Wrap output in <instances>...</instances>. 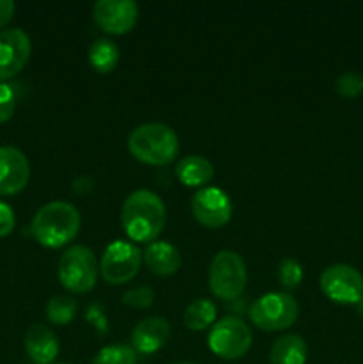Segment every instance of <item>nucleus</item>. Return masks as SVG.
Instances as JSON below:
<instances>
[{"mask_svg":"<svg viewBox=\"0 0 363 364\" xmlns=\"http://www.w3.org/2000/svg\"><path fill=\"white\" fill-rule=\"evenodd\" d=\"M166 205L159 194L139 188L134 191L121 206V226L130 240L152 244L166 226Z\"/></svg>","mask_w":363,"mask_h":364,"instance_id":"f257e3e1","label":"nucleus"},{"mask_svg":"<svg viewBox=\"0 0 363 364\" xmlns=\"http://www.w3.org/2000/svg\"><path fill=\"white\" fill-rule=\"evenodd\" d=\"M80 213L71 203L52 201L36 212L31 223V233L41 245L59 249L73 240L80 231Z\"/></svg>","mask_w":363,"mask_h":364,"instance_id":"f03ea898","label":"nucleus"},{"mask_svg":"<svg viewBox=\"0 0 363 364\" xmlns=\"http://www.w3.org/2000/svg\"><path fill=\"white\" fill-rule=\"evenodd\" d=\"M128 151L148 166H167L180 151L177 132L164 123H144L128 135Z\"/></svg>","mask_w":363,"mask_h":364,"instance_id":"7ed1b4c3","label":"nucleus"},{"mask_svg":"<svg viewBox=\"0 0 363 364\" xmlns=\"http://www.w3.org/2000/svg\"><path fill=\"white\" fill-rule=\"evenodd\" d=\"M100 265L95 252L85 245H71L59 259V281L71 294H88L98 281Z\"/></svg>","mask_w":363,"mask_h":364,"instance_id":"20e7f679","label":"nucleus"},{"mask_svg":"<svg viewBox=\"0 0 363 364\" xmlns=\"http://www.w3.org/2000/svg\"><path fill=\"white\" fill-rule=\"evenodd\" d=\"M248 284V269L242 256L235 251H219L210 262L209 287L216 297L235 301Z\"/></svg>","mask_w":363,"mask_h":364,"instance_id":"39448f33","label":"nucleus"},{"mask_svg":"<svg viewBox=\"0 0 363 364\" xmlns=\"http://www.w3.org/2000/svg\"><path fill=\"white\" fill-rule=\"evenodd\" d=\"M299 316V304L290 294L269 291L253 302L249 320L253 326L267 333L285 331L295 323Z\"/></svg>","mask_w":363,"mask_h":364,"instance_id":"423d86ee","label":"nucleus"},{"mask_svg":"<svg viewBox=\"0 0 363 364\" xmlns=\"http://www.w3.org/2000/svg\"><path fill=\"white\" fill-rule=\"evenodd\" d=\"M253 343V333L238 316H224L209 333V348L221 359L244 358Z\"/></svg>","mask_w":363,"mask_h":364,"instance_id":"0eeeda50","label":"nucleus"},{"mask_svg":"<svg viewBox=\"0 0 363 364\" xmlns=\"http://www.w3.org/2000/svg\"><path fill=\"white\" fill-rule=\"evenodd\" d=\"M142 255L132 242L116 240L105 249L100 262V272L109 284H125L137 276Z\"/></svg>","mask_w":363,"mask_h":364,"instance_id":"6e6552de","label":"nucleus"},{"mask_svg":"<svg viewBox=\"0 0 363 364\" xmlns=\"http://www.w3.org/2000/svg\"><path fill=\"white\" fill-rule=\"evenodd\" d=\"M320 290L337 304H359L363 301V276L354 267L337 263L320 274Z\"/></svg>","mask_w":363,"mask_h":364,"instance_id":"1a4fd4ad","label":"nucleus"},{"mask_svg":"<svg viewBox=\"0 0 363 364\" xmlns=\"http://www.w3.org/2000/svg\"><path fill=\"white\" fill-rule=\"evenodd\" d=\"M191 212L201 226L217 230L230 223L233 205L230 196L217 187H203L192 196Z\"/></svg>","mask_w":363,"mask_h":364,"instance_id":"9d476101","label":"nucleus"},{"mask_svg":"<svg viewBox=\"0 0 363 364\" xmlns=\"http://www.w3.org/2000/svg\"><path fill=\"white\" fill-rule=\"evenodd\" d=\"M96 25L107 34H127L135 27L139 7L134 0H98L93 7Z\"/></svg>","mask_w":363,"mask_h":364,"instance_id":"9b49d317","label":"nucleus"},{"mask_svg":"<svg viewBox=\"0 0 363 364\" xmlns=\"http://www.w3.org/2000/svg\"><path fill=\"white\" fill-rule=\"evenodd\" d=\"M31 38L25 31L14 27L0 32V80L16 77L31 59Z\"/></svg>","mask_w":363,"mask_h":364,"instance_id":"f8f14e48","label":"nucleus"},{"mask_svg":"<svg viewBox=\"0 0 363 364\" xmlns=\"http://www.w3.org/2000/svg\"><path fill=\"white\" fill-rule=\"evenodd\" d=\"M31 178V164L21 149L0 146V196H14L23 191Z\"/></svg>","mask_w":363,"mask_h":364,"instance_id":"ddd939ff","label":"nucleus"},{"mask_svg":"<svg viewBox=\"0 0 363 364\" xmlns=\"http://www.w3.org/2000/svg\"><path fill=\"white\" fill-rule=\"evenodd\" d=\"M171 326L162 316H148L132 331V348L139 354H153L167 343Z\"/></svg>","mask_w":363,"mask_h":364,"instance_id":"4468645a","label":"nucleus"},{"mask_svg":"<svg viewBox=\"0 0 363 364\" xmlns=\"http://www.w3.org/2000/svg\"><path fill=\"white\" fill-rule=\"evenodd\" d=\"M25 350L34 364H52L59 355V341L43 323H32L25 333Z\"/></svg>","mask_w":363,"mask_h":364,"instance_id":"2eb2a0df","label":"nucleus"},{"mask_svg":"<svg viewBox=\"0 0 363 364\" xmlns=\"http://www.w3.org/2000/svg\"><path fill=\"white\" fill-rule=\"evenodd\" d=\"M146 267L152 270L155 276L167 277L173 276L180 270L182 267V255L173 244L169 242H152L146 247L144 255H142Z\"/></svg>","mask_w":363,"mask_h":364,"instance_id":"dca6fc26","label":"nucleus"},{"mask_svg":"<svg viewBox=\"0 0 363 364\" xmlns=\"http://www.w3.org/2000/svg\"><path fill=\"white\" fill-rule=\"evenodd\" d=\"M308 345L299 334H283L274 341L269 354L270 364H306Z\"/></svg>","mask_w":363,"mask_h":364,"instance_id":"f3484780","label":"nucleus"},{"mask_svg":"<svg viewBox=\"0 0 363 364\" xmlns=\"http://www.w3.org/2000/svg\"><path fill=\"white\" fill-rule=\"evenodd\" d=\"M177 176L187 187H201L214 178V166L201 155H187L177 164Z\"/></svg>","mask_w":363,"mask_h":364,"instance_id":"a211bd4d","label":"nucleus"},{"mask_svg":"<svg viewBox=\"0 0 363 364\" xmlns=\"http://www.w3.org/2000/svg\"><path fill=\"white\" fill-rule=\"evenodd\" d=\"M120 50L109 38H98L89 46V63L98 73H110L117 66Z\"/></svg>","mask_w":363,"mask_h":364,"instance_id":"6ab92c4d","label":"nucleus"},{"mask_svg":"<svg viewBox=\"0 0 363 364\" xmlns=\"http://www.w3.org/2000/svg\"><path fill=\"white\" fill-rule=\"evenodd\" d=\"M217 316L216 304L209 299H196L184 313V323L191 331H203L214 323Z\"/></svg>","mask_w":363,"mask_h":364,"instance_id":"aec40b11","label":"nucleus"},{"mask_svg":"<svg viewBox=\"0 0 363 364\" xmlns=\"http://www.w3.org/2000/svg\"><path fill=\"white\" fill-rule=\"evenodd\" d=\"M78 304L75 299L68 297V295H56L46 304V318L53 326H66L77 315Z\"/></svg>","mask_w":363,"mask_h":364,"instance_id":"412c9836","label":"nucleus"},{"mask_svg":"<svg viewBox=\"0 0 363 364\" xmlns=\"http://www.w3.org/2000/svg\"><path fill=\"white\" fill-rule=\"evenodd\" d=\"M91 364H137V352L128 345H109L93 358Z\"/></svg>","mask_w":363,"mask_h":364,"instance_id":"4be33fe9","label":"nucleus"},{"mask_svg":"<svg viewBox=\"0 0 363 364\" xmlns=\"http://www.w3.org/2000/svg\"><path fill=\"white\" fill-rule=\"evenodd\" d=\"M278 281H280L281 287L287 288V290L298 288L302 281L301 263L295 262L294 258L281 259L280 265H278Z\"/></svg>","mask_w":363,"mask_h":364,"instance_id":"5701e85b","label":"nucleus"},{"mask_svg":"<svg viewBox=\"0 0 363 364\" xmlns=\"http://www.w3.org/2000/svg\"><path fill=\"white\" fill-rule=\"evenodd\" d=\"M335 89L344 98H356V96H359L363 92V78L358 73L347 71V73L340 75L337 78Z\"/></svg>","mask_w":363,"mask_h":364,"instance_id":"b1692460","label":"nucleus"},{"mask_svg":"<svg viewBox=\"0 0 363 364\" xmlns=\"http://www.w3.org/2000/svg\"><path fill=\"white\" fill-rule=\"evenodd\" d=\"M153 299H155V291L152 290L149 287H139V288H132V290L125 291L123 295V302L130 308H137V309H146L153 304Z\"/></svg>","mask_w":363,"mask_h":364,"instance_id":"393cba45","label":"nucleus"},{"mask_svg":"<svg viewBox=\"0 0 363 364\" xmlns=\"http://www.w3.org/2000/svg\"><path fill=\"white\" fill-rule=\"evenodd\" d=\"M14 107H16V96L11 85L0 82V124L7 123L13 117Z\"/></svg>","mask_w":363,"mask_h":364,"instance_id":"a878e982","label":"nucleus"},{"mask_svg":"<svg viewBox=\"0 0 363 364\" xmlns=\"http://www.w3.org/2000/svg\"><path fill=\"white\" fill-rule=\"evenodd\" d=\"M16 226V217H14L13 208L7 203L0 201V238L9 237Z\"/></svg>","mask_w":363,"mask_h":364,"instance_id":"bb28decb","label":"nucleus"},{"mask_svg":"<svg viewBox=\"0 0 363 364\" xmlns=\"http://www.w3.org/2000/svg\"><path fill=\"white\" fill-rule=\"evenodd\" d=\"M14 9H16V6H14L13 0H0V28H4L13 20Z\"/></svg>","mask_w":363,"mask_h":364,"instance_id":"cd10ccee","label":"nucleus"},{"mask_svg":"<svg viewBox=\"0 0 363 364\" xmlns=\"http://www.w3.org/2000/svg\"><path fill=\"white\" fill-rule=\"evenodd\" d=\"M358 308H359V313H363V301L359 302V304H358Z\"/></svg>","mask_w":363,"mask_h":364,"instance_id":"c85d7f7f","label":"nucleus"},{"mask_svg":"<svg viewBox=\"0 0 363 364\" xmlns=\"http://www.w3.org/2000/svg\"><path fill=\"white\" fill-rule=\"evenodd\" d=\"M174 364H194V363H187V361H184V363H174Z\"/></svg>","mask_w":363,"mask_h":364,"instance_id":"c756f323","label":"nucleus"}]
</instances>
